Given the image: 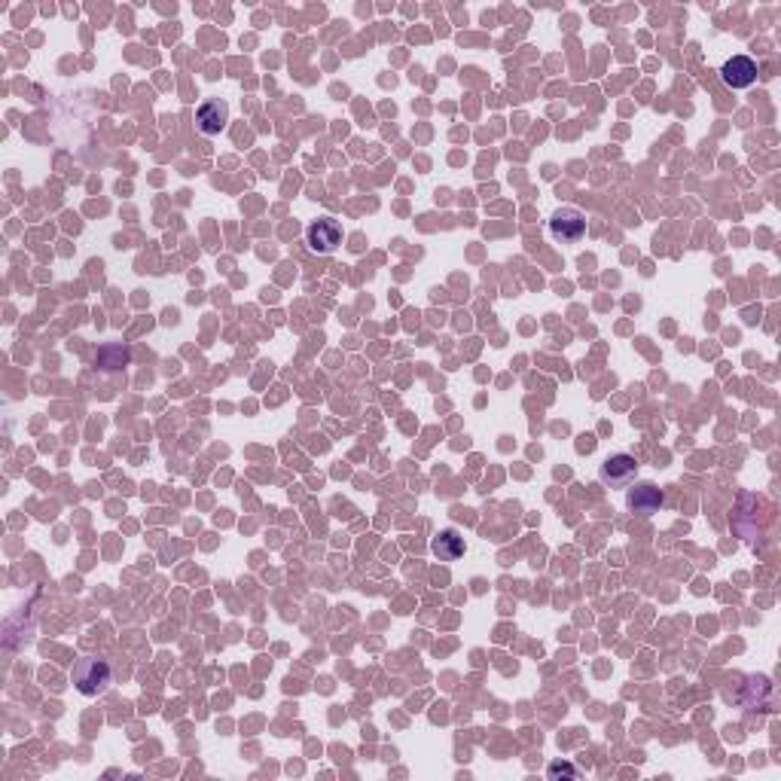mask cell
<instances>
[{
	"label": "cell",
	"mask_w": 781,
	"mask_h": 781,
	"mask_svg": "<svg viewBox=\"0 0 781 781\" xmlns=\"http://www.w3.org/2000/svg\"><path fill=\"white\" fill-rule=\"evenodd\" d=\"M721 80L730 89H748L757 83V61L748 56H732L726 65L721 67Z\"/></svg>",
	"instance_id": "obj_6"
},
{
	"label": "cell",
	"mask_w": 781,
	"mask_h": 781,
	"mask_svg": "<svg viewBox=\"0 0 781 781\" xmlns=\"http://www.w3.org/2000/svg\"><path fill=\"white\" fill-rule=\"evenodd\" d=\"M226 120H229V107L226 102H220V98H211V102H205L196 111V129L208 138L220 135V131L226 129Z\"/></svg>",
	"instance_id": "obj_7"
},
{
	"label": "cell",
	"mask_w": 781,
	"mask_h": 781,
	"mask_svg": "<svg viewBox=\"0 0 781 781\" xmlns=\"http://www.w3.org/2000/svg\"><path fill=\"white\" fill-rule=\"evenodd\" d=\"M306 244H308V251H315L318 257H330V253L342 244V226H339L333 217L312 220L306 229Z\"/></svg>",
	"instance_id": "obj_3"
},
{
	"label": "cell",
	"mask_w": 781,
	"mask_h": 781,
	"mask_svg": "<svg viewBox=\"0 0 781 781\" xmlns=\"http://www.w3.org/2000/svg\"><path fill=\"white\" fill-rule=\"evenodd\" d=\"M638 476V461L632 458L629 452H617V455H608L599 467V479L610 489H629Z\"/></svg>",
	"instance_id": "obj_2"
},
{
	"label": "cell",
	"mask_w": 781,
	"mask_h": 781,
	"mask_svg": "<svg viewBox=\"0 0 781 781\" xmlns=\"http://www.w3.org/2000/svg\"><path fill=\"white\" fill-rule=\"evenodd\" d=\"M562 772H564V776H574V769H571V767H559V763H553V767H550V778L562 776Z\"/></svg>",
	"instance_id": "obj_9"
},
{
	"label": "cell",
	"mask_w": 781,
	"mask_h": 781,
	"mask_svg": "<svg viewBox=\"0 0 781 781\" xmlns=\"http://www.w3.org/2000/svg\"><path fill=\"white\" fill-rule=\"evenodd\" d=\"M74 684L83 696H102L107 693V687L113 684V671L111 662L102 660V656H83L74 669Z\"/></svg>",
	"instance_id": "obj_1"
},
{
	"label": "cell",
	"mask_w": 781,
	"mask_h": 781,
	"mask_svg": "<svg viewBox=\"0 0 781 781\" xmlns=\"http://www.w3.org/2000/svg\"><path fill=\"white\" fill-rule=\"evenodd\" d=\"M626 504H629L632 513H638V516H653L662 510L666 498H662V492L656 489L653 483H635L629 489V494H626Z\"/></svg>",
	"instance_id": "obj_5"
},
{
	"label": "cell",
	"mask_w": 781,
	"mask_h": 781,
	"mask_svg": "<svg viewBox=\"0 0 781 781\" xmlns=\"http://www.w3.org/2000/svg\"><path fill=\"white\" fill-rule=\"evenodd\" d=\"M550 235L559 244H577L586 235V214L577 208H559L550 217Z\"/></svg>",
	"instance_id": "obj_4"
},
{
	"label": "cell",
	"mask_w": 781,
	"mask_h": 781,
	"mask_svg": "<svg viewBox=\"0 0 781 781\" xmlns=\"http://www.w3.org/2000/svg\"><path fill=\"white\" fill-rule=\"evenodd\" d=\"M434 553H437L443 562H455V559H458V555L464 553V537H461L455 528L439 531V537L434 540Z\"/></svg>",
	"instance_id": "obj_8"
}]
</instances>
